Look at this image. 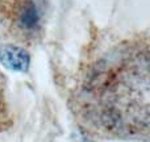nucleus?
Returning a JSON list of instances; mask_svg holds the SVG:
<instances>
[{"label":"nucleus","instance_id":"nucleus-2","mask_svg":"<svg viewBox=\"0 0 150 142\" xmlns=\"http://www.w3.org/2000/svg\"><path fill=\"white\" fill-rule=\"evenodd\" d=\"M0 63L3 67L15 72H26L30 66V54L28 50L15 45L0 46Z\"/></svg>","mask_w":150,"mask_h":142},{"label":"nucleus","instance_id":"nucleus-3","mask_svg":"<svg viewBox=\"0 0 150 142\" xmlns=\"http://www.w3.org/2000/svg\"><path fill=\"white\" fill-rule=\"evenodd\" d=\"M83 142H92V141H83Z\"/></svg>","mask_w":150,"mask_h":142},{"label":"nucleus","instance_id":"nucleus-1","mask_svg":"<svg viewBox=\"0 0 150 142\" xmlns=\"http://www.w3.org/2000/svg\"><path fill=\"white\" fill-rule=\"evenodd\" d=\"M47 17L45 0H0V25L24 42L42 36Z\"/></svg>","mask_w":150,"mask_h":142}]
</instances>
